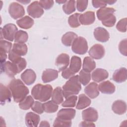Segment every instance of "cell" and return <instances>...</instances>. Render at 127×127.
Instances as JSON below:
<instances>
[{
    "mask_svg": "<svg viewBox=\"0 0 127 127\" xmlns=\"http://www.w3.org/2000/svg\"><path fill=\"white\" fill-rule=\"evenodd\" d=\"M127 40L125 39L122 40L119 45V50L120 52L124 56H127Z\"/></svg>",
    "mask_w": 127,
    "mask_h": 127,
    "instance_id": "obj_46",
    "label": "cell"
},
{
    "mask_svg": "<svg viewBox=\"0 0 127 127\" xmlns=\"http://www.w3.org/2000/svg\"><path fill=\"white\" fill-rule=\"evenodd\" d=\"M12 44L7 41L0 40V51H3L6 53H9L11 50Z\"/></svg>",
    "mask_w": 127,
    "mask_h": 127,
    "instance_id": "obj_40",
    "label": "cell"
},
{
    "mask_svg": "<svg viewBox=\"0 0 127 127\" xmlns=\"http://www.w3.org/2000/svg\"><path fill=\"white\" fill-rule=\"evenodd\" d=\"M0 64H2L5 62V61L7 59L6 53L0 51Z\"/></svg>",
    "mask_w": 127,
    "mask_h": 127,
    "instance_id": "obj_51",
    "label": "cell"
},
{
    "mask_svg": "<svg viewBox=\"0 0 127 127\" xmlns=\"http://www.w3.org/2000/svg\"><path fill=\"white\" fill-rule=\"evenodd\" d=\"M88 3V1L87 0L76 1V8L77 9V10L79 12L84 11L87 7Z\"/></svg>",
    "mask_w": 127,
    "mask_h": 127,
    "instance_id": "obj_45",
    "label": "cell"
},
{
    "mask_svg": "<svg viewBox=\"0 0 127 127\" xmlns=\"http://www.w3.org/2000/svg\"><path fill=\"white\" fill-rule=\"evenodd\" d=\"M63 89L60 87H57L53 91L52 95V101L57 104H62L64 101Z\"/></svg>",
    "mask_w": 127,
    "mask_h": 127,
    "instance_id": "obj_27",
    "label": "cell"
},
{
    "mask_svg": "<svg viewBox=\"0 0 127 127\" xmlns=\"http://www.w3.org/2000/svg\"><path fill=\"white\" fill-rule=\"evenodd\" d=\"M1 72H4L9 77H13L18 73V70L16 64L11 62L7 61L2 64H0Z\"/></svg>",
    "mask_w": 127,
    "mask_h": 127,
    "instance_id": "obj_9",
    "label": "cell"
},
{
    "mask_svg": "<svg viewBox=\"0 0 127 127\" xmlns=\"http://www.w3.org/2000/svg\"><path fill=\"white\" fill-rule=\"evenodd\" d=\"M39 126L41 127H50V125L49 122H48L47 121H42L40 123Z\"/></svg>",
    "mask_w": 127,
    "mask_h": 127,
    "instance_id": "obj_52",
    "label": "cell"
},
{
    "mask_svg": "<svg viewBox=\"0 0 127 127\" xmlns=\"http://www.w3.org/2000/svg\"><path fill=\"white\" fill-rule=\"evenodd\" d=\"M96 64L95 61L90 57H86L84 58L83 62V70L86 72H90L96 67Z\"/></svg>",
    "mask_w": 127,
    "mask_h": 127,
    "instance_id": "obj_30",
    "label": "cell"
},
{
    "mask_svg": "<svg viewBox=\"0 0 127 127\" xmlns=\"http://www.w3.org/2000/svg\"><path fill=\"white\" fill-rule=\"evenodd\" d=\"M76 1L75 0H67L63 5V10L66 14H70L75 11Z\"/></svg>",
    "mask_w": 127,
    "mask_h": 127,
    "instance_id": "obj_34",
    "label": "cell"
},
{
    "mask_svg": "<svg viewBox=\"0 0 127 127\" xmlns=\"http://www.w3.org/2000/svg\"><path fill=\"white\" fill-rule=\"evenodd\" d=\"M79 126L81 127H95V125L94 123H93V122L84 121L81 122L80 123V124L79 125Z\"/></svg>",
    "mask_w": 127,
    "mask_h": 127,
    "instance_id": "obj_50",
    "label": "cell"
},
{
    "mask_svg": "<svg viewBox=\"0 0 127 127\" xmlns=\"http://www.w3.org/2000/svg\"><path fill=\"white\" fill-rule=\"evenodd\" d=\"M88 44L86 40L82 37H77L71 45L73 53L78 55H84L88 51Z\"/></svg>",
    "mask_w": 127,
    "mask_h": 127,
    "instance_id": "obj_4",
    "label": "cell"
},
{
    "mask_svg": "<svg viewBox=\"0 0 127 127\" xmlns=\"http://www.w3.org/2000/svg\"><path fill=\"white\" fill-rule=\"evenodd\" d=\"M81 89V83L78 79V75L71 77L63 86V92L65 98L71 96L76 95Z\"/></svg>",
    "mask_w": 127,
    "mask_h": 127,
    "instance_id": "obj_3",
    "label": "cell"
},
{
    "mask_svg": "<svg viewBox=\"0 0 127 127\" xmlns=\"http://www.w3.org/2000/svg\"><path fill=\"white\" fill-rule=\"evenodd\" d=\"M115 11V9L112 7H104L100 8L97 11L96 15L98 19L102 21L114 14Z\"/></svg>",
    "mask_w": 127,
    "mask_h": 127,
    "instance_id": "obj_23",
    "label": "cell"
},
{
    "mask_svg": "<svg viewBox=\"0 0 127 127\" xmlns=\"http://www.w3.org/2000/svg\"><path fill=\"white\" fill-rule=\"evenodd\" d=\"M98 86L97 83L95 82H91L85 87V93L91 99L96 98L99 95V90Z\"/></svg>",
    "mask_w": 127,
    "mask_h": 127,
    "instance_id": "obj_21",
    "label": "cell"
},
{
    "mask_svg": "<svg viewBox=\"0 0 127 127\" xmlns=\"http://www.w3.org/2000/svg\"><path fill=\"white\" fill-rule=\"evenodd\" d=\"M75 114V110L72 108H64L58 112L57 117L64 120L71 121L74 118Z\"/></svg>",
    "mask_w": 127,
    "mask_h": 127,
    "instance_id": "obj_19",
    "label": "cell"
},
{
    "mask_svg": "<svg viewBox=\"0 0 127 127\" xmlns=\"http://www.w3.org/2000/svg\"><path fill=\"white\" fill-rule=\"evenodd\" d=\"M12 93L9 87L0 84V102L1 105H3L6 102H9L11 101Z\"/></svg>",
    "mask_w": 127,
    "mask_h": 127,
    "instance_id": "obj_14",
    "label": "cell"
},
{
    "mask_svg": "<svg viewBox=\"0 0 127 127\" xmlns=\"http://www.w3.org/2000/svg\"><path fill=\"white\" fill-rule=\"evenodd\" d=\"M8 59L12 63L16 64L19 73L22 71L26 67L27 62L25 59L15 53L12 50L9 53Z\"/></svg>",
    "mask_w": 127,
    "mask_h": 127,
    "instance_id": "obj_8",
    "label": "cell"
},
{
    "mask_svg": "<svg viewBox=\"0 0 127 127\" xmlns=\"http://www.w3.org/2000/svg\"><path fill=\"white\" fill-rule=\"evenodd\" d=\"M112 109L114 113L121 115L125 114L127 111L126 103L123 100L115 101L112 106Z\"/></svg>",
    "mask_w": 127,
    "mask_h": 127,
    "instance_id": "obj_25",
    "label": "cell"
},
{
    "mask_svg": "<svg viewBox=\"0 0 127 127\" xmlns=\"http://www.w3.org/2000/svg\"><path fill=\"white\" fill-rule=\"evenodd\" d=\"M62 103V106L64 107H74L76 104L77 97L76 95H71L66 98Z\"/></svg>",
    "mask_w": 127,
    "mask_h": 127,
    "instance_id": "obj_39",
    "label": "cell"
},
{
    "mask_svg": "<svg viewBox=\"0 0 127 127\" xmlns=\"http://www.w3.org/2000/svg\"><path fill=\"white\" fill-rule=\"evenodd\" d=\"M127 18H122L120 20L117 25L116 28L121 32H126L127 31Z\"/></svg>",
    "mask_w": 127,
    "mask_h": 127,
    "instance_id": "obj_43",
    "label": "cell"
},
{
    "mask_svg": "<svg viewBox=\"0 0 127 127\" xmlns=\"http://www.w3.org/2000/svg\"><path fill=\"white\" fill-rule=\"evenodd\" d=\"M17 1H19V2H22V3H24V4H26L27 3H29V2H30V0H28V1H27V0H25V1L17 0Z\"/></svg>",
    "mask_w": 127,
    "mask_h": 127,
    "instance_id": "obj_55",
    "label": "cell"
},
{
    "mask_svg": "<svg viewBox=\"0 0 127 127\" xmlns=\"http://www.w3.org/2000/svg\"><path fill=\"white\" fill-rule=\"evenodd\" d=\"M67 0H56V2H57L59 4H64V3L66 2Z\"/></svg>",
    "mask_w": 127,
    "mask_h": 127,
    "instance_id": "obj_54",
    "label": "cell"
},
{
    "mask_svg": "<svg viewBox=\"0 0 127 127\" xmlns=\"http://www.w3.org/2000/svg\"><path fill=\"white\" fill-rule=\"evenodd\" d=\"M127 78V70L125 67H121L116 70L113 75V80L119 83L126 81Z\"/></svg>",
    "mask_w": 127,
    "mask_h": 127,
    "instance_id": "obj_24",
    "label": "cell"
},
{
    "mask_svg": "<svg viewBox=\"0 0 127 127\" xmlns=\"http://www.w3.org/2000/svg\"><path fill=\"white\" fill-rule=\"evenodd\" d=\"M82 117L84 121L95 122L98 118V113L95 109L89 107L82 111Z\"/></svg>",
    "mask_w": 127,
    "mask_h": 127,
    "instance_id": "obj_12",
    "label": "cell"
},
{
    "mask_svg": "<svg viewBox=\"0 0 127 127\" xmlns=\"http://www.w3.org/2000/svg\"><path fill=\"white\" fill-rule=\"evenodd\" d=\"M116 22V16L113 14L109 16L108 18L106 19L105 20L102 21V24L108 27H111L115 25Z\"/></svg>",
    "mask_w": 127,
    "mask_h": 127,
    "instance_id": "obj_42",
    "label": "cell"
},
{
    "mask_svg": "<svg viewBox=\"0 0 127 127\" xmlns=\"http://www.w3.org/2000/svg\"><path fill=\"white\" fill-rule=\"evenodd\" d=\"M39 3L43 8L46 10H48L53 6L54 1L53 0H41L39 1Z\"/></svg>",
    "mask_w": 127,
    "mask_h": 127,
    "instance_id": "obj_47",
    "label": "cell"
},
{
    "mask_svg": "<svg viewBox=\"0 0 127 127\" xmlns=\"http://www.w3.org/2000/svg\"><path fill=\"white\" fill-rule=\"evenodd\" d=\"M34 23V20L29 16H25L16 21L17 25L19 27L24 29H28L31 28Z\"/></svg>",
    "mask_w": 127,
    "mask_h": 127,
    "instance_id": "obj_26",
    "label": "cell"
},
{
    "mask_svg": "<svg viewBox=\"0 0 127 127\" xmlns=\"http://www.w3.org/2000/svg\"><path fill=\"white\" fill-rule=\"evenodd\" d=\"M69 64V57L65 53H62L59 55L56 60L55 64L58 68L59 71H62L66 68Z\"/></svg>",
    "mask_w": 127,
    "mask_h": 127,
    "instance_id": "obj_11",
    "label": "cell"
},
{
    "mask_svg": "<svg viewBox=\"0 0 127 127\" xmlns=\"http://www.w3.org/2000/svg\"><path fill=\"white\" fill-rule=\"evenodd\" d=\"M17 28L13 23H8L2 28H0V39L2 38L12 42L14 40V36L17 31Z\"/></svg>",
    "mask_w": 127,
    "mask_h": 127,
    "instance_id": "obj_5",
    "label": "cell"
},
{
    "mask_svg": "<svg viewBox=\"0 0 127 127\" xmlns=\"http://www.w3.org/2000/svg\"><path fill=\"white\" fill-rule=\"evenodd\" d=\"M53 87L50 84L43 85L37 84L35 85L31 90L32 96L34 99L40 102H46L52 97Z\"/></svg>",
    "mask_w": 127,
    "mask_h": 127,
    "instance_id": "obj_2",
    "label": "cell"
},
{
    "mask_svg": "<svg viewBox=\"0 0 127 127\" xmlns=\"http://www.w3.org/2000/svg\"><path fill=\"white\" fill-rule=\"evenodd\" d=\"M14 102L19 103L29 94L28 87L19 79H12L8 84Z\"/></svg>",
    "mask_w": 127,
    "mask_h": 127,
    "instance_id": "obj_1",
    "label": "cell"
},
{
    "mask_svg": "<svg viewBox=\"0 0 127 127\" xmlns=\"http://www.w3.org/2000/svg\"><path fill=\"white\" fill-rule=\"evenodd\" d=\"M44 112L48 113H53L58 109V105L53 101H49L43 104Z\"/></svg>",
    "mask_w": 127,
    "mask_h": 127,
    "instance_id": "obj_37",
    "label": "cell"
},
{
    "mask_svg": "<svg viewBox=\"0 0 127 127\" xmlns=\"http://www.w3.org/2000/svg\"><path fill=\"white\" fill-rule=\"evenodd\" d=\"M27 11L28 14L34 18L40 17L44 12L38 1H34L30 3L27 8Z\"/></svg>",
    "mask_w": 127,
    "mask_h": 127,
    "instance_id": "obj_7",
    "label": "cell"
},
{
    "mask_svg": "<svg viewBox=\"0 0 127 127\" xmlns=\"http://www.w3.org/2000/svg\"><path fill=\"white\" fill-rule=\"evenodd\" d=\"M12 50L20 56H23L26 55L28 51L27 45L24 43H15L13 45Z\"/></svg>",
    "mask_w": 127,
    "mask_h": 127,
    "instance_id": "obj_32",
    "label": "cell"
},
{
    "mask_svg": "<svg viewBox=\"0 0 127 127\" xmlns=\"http://www.w3.org/2000/svg\"><path fill=\"white\" fill-rule=\"evenodd\" d=\"M91 101L85 94H81L78 96V100L77 103L76 108L78 110H82L88 107L91 104Z\"/></svg>",
    "mask_w": 127,
    "mask_h": 127,
    "instance_id": "obj_28",
    "label": "cell"
},
{
    "mask_svg": "<svg viewBox=\"0 0 127 127\" xmlns=\"http://www.w3.org/2000/svg\"><path fill=\"white\" fill-rule=\"evenodd\" d=\"M21 78L25 84L30 85L35 81L36 74L33 70L27 69L21 74Z\"/></svg>",
    "mask_w": 127,
    "mask_h": 127,
    "instance_id": "obj_15",
    "label": "cell"
},
{
    "mask_svg": "<svg viewBox=\"0 0 127 127\" xmlns=\"http://www.w3.org/2000/svg\"><path fill=\"white\" fill-rule=\"evenodd\" d=\"M116 2V0H108V1H106V2L107 4H113L114 3H115Z\"/></svg>",
    "mask_w": 127,
    "mask_h": 127,
    "instance_id": "obj_53",
    "label": "cell"
},
{
    "mask_svg": "<svg viewBox=\"0 0 127 127\" xmlns=\"http://www.w3.org/2000/svg\"><path fill=\"white\" fill-rule=\"evenodd\" d=\"M109 73L108 71L104 69L100 68L94 70L91 74L92 80L96 82H101L107 79Z\"/></svg>",
    "mask_w": 127,
    "mask_h": 127,
    "instance_id": "obj_20",
    "label": "cell"
},
{
    "mask_svg": "<svg viewBox=\"0 0 127 127\" xmlns=\"http://www.w3.org/2000/svg\"><path fill=\"white\" fill-rule=\"evenodd\" d=\"M81 66V58L77 56H72L70 60L69 69L75 74L78 72Z\"/></svg>",
    "mask_w": 127,
    "mask_h": 127,
    "instance_id": "obj_31",
    "label": "cell"
},
{
    "mask_svg": "<svg viewBox=\"0 0 127 127\" xmlns=\"http://www.w3.org/2000/svg\"><path fill=\"white\" fill-rule=\"evenodd\" d=\"M79 20L80 24L83 25H91L95 20V13L92 11H88L83 14H80Z\"/></svg>",
    "mask_w": 127,
    "mask_h": 127,
    "instance_id": "obj_16",
    "label": "cell"
},
{
    "mask_svg": "<svg viewBox=\"0 0 127 127\" xmlns=\"http://www.w3.org/2000/svg\"><path fill=\"white\" fill-rule=\"evenodd\" d=\"M34 103V98L30 96H27L22 101L19 102L18 106L19 108L24 110H27L32 107Z\"/></svg>",
    "mask_w": 127,
    "mask_h": 127,
    "instance_id": "obj_33",
    "label": "cell"
},
{
    "mask_svg": "<svg viewBox=\"0 0 127 127\" xmlns=\"http://www.w3.org/2000/svg\"><path fill=\"white\" fill-rule=\"evenodd\" d=\"M71 121H67L60 119L57 117L54 121L53 126L54 127H70L71 126Z\"/></svg>",
    "mask_w": 127,
    "mask_h": 127,
    "instance_id": "obj_41",
    "label": "cell"
},
{
    "mask_svg": "<svg viewBox=\"0 0 127 127\" xmlns=\"http://www.w3.org/2000/svg\"><path fill=\"white\" fill-rule=\"evenodd\" d=\"M8 12L10 16L14 19L23 17L25 13L23 6L16 2H13L10 4L8 7Z\"/></svg>",
    "mask_w": 127,
    "mask_h": 127,
    "instance_id": "obj_6",
    "label": "cell"
},
{
    "mask_svg": "<svg viewBox=\"0 0 127 127\" xmlns=\"http://www.w3.org/2000/svg\"><path fill=\"white\" fill-rule=\"evenodd\" d=\"M75 73H73L69 68H66L64 70L62 71V76L63 78L65 79H69L71 77L74 75Z\"/></svg>",
    "mask_w": 127,
    "mask_h": 127,
    "instance_id": "obj_48",
    "label": "cell"
},
{
    "mask_svg": "<svg viewBox=\"0 0 127 127\" xmlns=\"http://www.w3.org/2000/svg\"><path fill=\"white\" fill-rule=\"evenodd\" d=\"M40 120V116L33 113L28 112L26 114L25 121L26 125L29 127H36L38 126Z\"/></svg>",
    "mask_w": 127,
    "mask_h": 127,
    "instance_id": "obj_17",
    "label": "cell"
},
{
    "mask_svg": "<svg viewBox=\"0 0 127 127\" xmlns=\"http://www.w3.org/2000/svg\"><path fill=\"white\" fill-rule=\"evenodd\" d=\"M92 3L93 7L95 8H102L106 7L107 4L106 1L101 0H92Z\"/></svg>",
    "mask_w": 127,
    "mask_h": 127,
    "instance_id": "obj_49",
    "label": "cell"
},
{
    "mask_svg": "<svg viewBox=\"0 0 127 127\" xmlns=\"http://www.w3.org/2000/svg\"><path fill=\"white\" fill-rule=\"evenodd\" d=\"M99 90L102 93L111 94L115 92L116 87L114 84L109 80L102 82L98 86Z\"/></svg>",
    "mask_w": 127,
    "mask_h": 127,
    "instance_id": "obj_22",
    "label": "cell"
},
{
    "mask_svg": "<svg viewBox=\"0 0 127 127\" xmlns=\"http://www.w3.org/2000/svg\"><path fill=\"white\" fill-rule=\"evenodd\" d=\"M80 14L75 13L69 16L68 19V23L69 26L72 28H77L80 25L79 17Z\"/></svg>",
    "mask_w": 127,
    "mask_h": 127,
    "instance_id": "obj_38",
    "label": "cell"
},
{
    "mask_svg": "<svg viewBox=\"0 0 127 127\" xmlns=\"http://www.w3.org/2000/svg\"><path fill=\"white\" fill-rule=\"evenodd\" d=\"M77 37L76 34L73 32H68L65 33L62 37V43L66 47L72 45L73 41Z\"/></svg>",
    "mask_w": 127,
    "mask_h": 127,
    "instance_id": "obj_29",
    "label": "cell"
},
{
    "mask_svg": "<svg viewBox=\"0 0 127 127\" xmlns=\"http://www.w3.org/2000/svg\"><path fill=\"white\" fill-rule=\"evenodd\" d=\"M31 109L34 112L38 114H42L44 112L43 105L39 101L34 102V103L32 106Z\"/></svg>",
    "mask_w": 127,
    "mask_h": 127,
    "instance_id": "obj_44",
    "label": "cell"
},
{
    "mask_svg": "<svg viewBox=\"0 0 127 127\" xmlns=\"http://www.w3.org/2000/svg\"><path fill=\"white\" fill-rule=\"evenodd\" d=\"M94 36L96 40L100 42H106L110 38V34L108 31L102 27H98L94 29Z\"/></svg>",
    "mask_w": 127,
    "mask_h": 127,
    "instance_id": "obj_13",
    "label": "cell"
},
{
    "mask_svg": "<svg viewBox=\"0 0 127 127\" xmlns=\"http://www.w3.org/2000/svg\"><path fill=\"white\" fill-rule=\"evenodd\" d=\"M28 39V35L26 31L20 30L17 31L14 36L15 43H25Z\"/></svg>",
    "mask_w": 127,
    "mask_h": 127,
    "instance_id": "obj_35",
    "label": "cell"
},
{
    "mask_svg": "<svg viewBox=\"0 0 127 127\" xmlns=\"http://www.w3.org/2000/svg\"><path fill=\"white\" fill-rule=\"evenodd\" d=\"M88 53L92 58L100 60L104 56L105 50L104 47L102 45L95 44L90 49Z\"/></svg>",
    "mask_w": 127,
    "mask_h": 127,
    "instance_id": "obj_10",
    "label": "cell"
},
{
    "mask_svg": "<svg viewBox=\"0 0 127 127\" xmlns=\"http://www.w3.org/2000/svg\"><path fill=\"white\" fill-rule=\"evenodd\" d=\"M59 71L57 70L48 68L45 70L42 75V79L44 83H48L51 82L58 77Z\"/></svg>",
    "mask_w": 127,
    "mask_h": 127,
    "instance_id": "obj_18",
    "label": "cell"
},
{
    "mask_svg": "<svg viewBox=\"0 0 127 127\" xmlns=\"http://www.w3.org/2000/svg\"><path fill=\"white\" fill-rule=\"evenodd\" d=\"M78 76V79L83 85H87L91 80V74L90 72H86L82 69L80 71Z\"/></svg>",
    "mask_w": 127,
    "mask_h": 127,
    "instance_id": "obj_36",
    "label": "cell"
}]
</instances>
